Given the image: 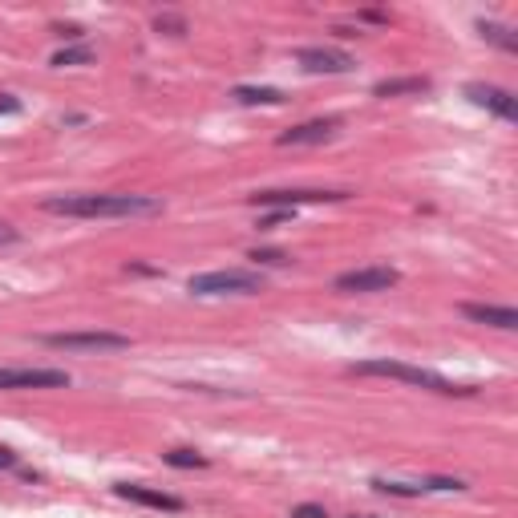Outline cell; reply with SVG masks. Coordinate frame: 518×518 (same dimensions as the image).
Listing matches in <instances>:
<instances>
[{"label": "cell", "mask_w": 518, "mask_h": 518, "mask_svg": "<svg viewBox=\"0 0 518 518\" xmlns=\"http://www.w3.org/2000/svg\"><path fill=\"white\" fill-rule=\"evenodd\" d=\"M247 259H255V264H264V267H284L291 255H288V252H276V247H255Z\"/></svg>", "instance_id": "cell-20"}, {"label": "cell", "mask_w": 518, "mask_h": 518, "mask_svg": "<svg viewBox=\"0 0 518 518\" xmlns=\"http://www.w3.org/2000/svg\"><path fill=\"white\" fill-rule=\"evenodd\" d=\"M478 33H482L486 41H490V45L506 49V53H514V49H518V37H514V33H510L506 25H494V21H478Z\"/></svg>", "instance_id": "cell-15"}, {"label": "cell", "mask_w": 518, "mask_h": 518, "mask_svg": "<svg viewBox=\"0 0 518 518\" xmlns=\"http://www.w3.org/2000/svg\"><path fill=\"white\" fill-rule=\"evenodd\" d=\"M154 29L166 33V37H182V33H187V21H182L178 13H158L154 16Z\"/></svg>", "instance_id": "cell-19"}, {"label": "cell", "mask_w": 518, "mask_h": 518, "mask_svg": "<svg viewBox=\"0 0 518 518\" xmlns=\"http://www.w3.org/2000/svg\"><path fill=\"white\" fill-rule=\"evenodd\" d=\"M231 98L243 101V105H284V89L276 86H235L231 89Z\"/></svg>", "instance_id": "cell-14"}, {"label": "cell", "mask_w": 518, "mask_h": 518, "mask_svg": "<svg viewBox=\"0 0 518 518\" xmlns=\"http://www.w3.org/2000/svg\"><path fill=\"white\" fill-rule=\"evenodd\" d=\"M348 190H255L247 195L252 207H276V211H296L304 202H344Z\"/></svg>", "instance_id": "cell-5"}, {"label": "cell", "mask_w": 518, "mask_h": 518, "mask_svg": "<svg viewBox=\"0 0 518 518\" xmlns=\"http://www.w3.org/2000/svg\"><path fill=\"white\" fill-rule=\"evenodd\" d=\"M373 490L393 494V498H421L425 486H409V482H389V478H373Z\"/></svg>", "instance_id": "cell-17"}, {"label": "cell", "mask_w": 518, "mask_h": 518, "mask_svg": "<svg viewBox=\"0 0 518 518\" xmlns=\"http://www.w3.org/2000/svg\"><path fill=\"white\" fill-rule=\"evenodd\" d=\"M457 312L474 320V324H486V328H502V332L518 328V312L506 308V304H457Z\"/></svg>", "instance_id": "cell-11"}, {"label": "cell", "mask_w": 518, "mask_h": 518, "mask_svg": "<svg viewBox=\"0 0 518 518\" xmlns=\"http://www.w3.org/2000/svg\"><path fill=\"white\" fill-rule=\"evenodd\" d=\"M296 61L308 69V73H353V57L341 49H320V45H304L296 49Z\"/></svg>", "instance_id": "cell-9"}, {"label": "cell", "mask_w": 518, "mask_h": 518, "mask_svg": "<svg viewBox=\"0 0 518 518\" xmlns=\"http://www.w3.org/2000/svg\"><path fill=\"white\" fill-rule=\"evenodd\" d=\"M65 368H0V389H65Z\"/></svg>", "instance_id": "cell-7"}, {"label": "cell", "mask_w": 518, "mask_h": 518, "mask_svg": "<svg viewBox=\"0 0 518 518\" xmlns=\"http://www.w3.org/2000/svg\"><path fill=\"white\" fill-rule=\"evenodd\" d=\"M118 498H130V502H138V506H150V510H170V514H178L182 510V498H175V494H166V490H150V486H134V482H118L114 486Z\"/></svg>", "instance_id": "cell-12"}, {"label": "cell", "mask_w": 518, "mask_h": 518, "mask_svg": "<svg viewBox=\"0 0 518 518\" xmlns=\"http://www.w3.org/2000/svg\"><path fill=\"white\" fill-rule=\"evenodd\" d=\"M13 239H16V231L9 223H0V243H13Z\"/></svg>", "instance_id": "cell-28"}, {"label": "cell", "mask_w": 518, "mask_h": 518, "mask_svg": "<svg viewBox=\"0 0 518 518\" xmlns=\"http://www.w3.org/2000/svg\"><path fill=\"white\" fill-rule=\"evenodd\" d=\"M0 470H16V454L9 445H0Z\"/></svg>", "instance_id": "cell-25"}, {"label": "cell", "mask_w": 518, "mask_h": 518, "mask_svg": "<svg viewBox=\"0 0 518 518\" xmlns=\"http://www.w3.org/2000/svg\"><path fill=\"white\" fill-rule=\"evenodd\" d=\"M466 98L474 101V105H482V110L498 114L502 122H514V118H518V98L510 93V89L486 86V81H470V86H466Z\"/></svg>", "instance_id": "cell-8"}, {"label": "cell", "mask_w": 518, "mask_h": 518, "mask_svg": "<svg viewBox=\"0 0 518 518\" xmlns=\"http://www.w3.org/2000/svg\"><path fill=\"white\" fill-rule=\"evenodd\" d=\"M53 33H57V37H65V41L81 37V29H77V25H57V29H53Z\"/></svg>", "instance_id": "cell-27"}, {"label": "cell", "mask_w": 518, "mask_h": 518, "mask_svg": "<svg viewBox=\"0 0 518 518\" xmlns=\"http://www.w3.org/2000/svg\"><path fill=\"white\" fill-rule=\"evenodd\" d=\"M401 284V271L397 267H353V271H341V276L332 279V288L336 291H389Z\"/></svg>", "instance_id": "cell-6"}, {"label": "cell", "mask_w": 518, "mask_h": 518, "mask_svg": "<svg viewBox=\"0 0 518 518\" xmlns=\"http://www.w3.org/2000/svg\"><path fill=\"white\" fill-rule=\"evenodd\" d=\"M425 490H466V482H457V478H430V482H425Z\"/></svg>", "instance_id": "cell-23"}, {"label": "cell", "mask_w": 518, "mask_h": 518, "mask_svg": "<svg viewBox=\"0 0 518 518\" xmlns=\"http://www.w3.org/2000/svg\"><path fill=\"white\" fill-rule=\"evenodd\" d=\"M41 211L65 219H150L162 215V199L154 195H53Z\"/></svg>", "instance_id": "cell-1"}, {"label": "cell", "mask_w": 518, "mask_h": 518, "mask_svg": "<svg viewBox=\"0 0 518 518\" xmlns=\"http://www.w3.org/2000/svg\"><path fill=\"white\" fill-rule=\"evenodd\" d=\"M296 215V211H271V215H264L259 219V223H255V227L259 231H271V227H284V223H288V219Z\"/></svg>", "instance_id": "cell-21"}, {"label": "cell", "mask_w": 518, "mask_h": 518, "mask_svg": "<svg viewBox=\"0 0 518 518\" xmlns=\"http://www.w3.org/2000/svg\"><path fill=\"white\" fill-rule=\"evenodd\" d=\"M41 341L49 344V348H65V353H122L130 348V336L122 332H49V336H41Z\"/></svg>", "instance_id": "cell-4"}, {"label": "cell", "mask_w": 518, "mask_h": 518, "mask_svg": "<svg viewBox=\"0 0 518 518\" xmlns=\"http://www.w3.org/2000/svg\"><path fill=\"white\" fill-rule=\"evenodd\" d=\"M341 126V118H316V122H304V126H291L288 134H279V146H320V142L336 138Z\"/></svg>", "instance_id": "cell-10"}, {"label": "cell", "mask_w": 518, "mask_h": 518, "mask_svg": "<svg viewBox=\"0 0 518 518\" xmlns=\"http://www.w3.org/2000/svg\"><path fill=\"white\" fill-rule=\"evenodd\" d=\"M126 271H134V276H162L158 267H146V264H126Z\"/></svg>", "instance_id": "cell-26"}, {"label": "cell", "mask_w": 518, "mask_h": 518, "mask_svg": "<svg viewBox=\"0 0 518 518\" xmlns=\"http://www.w3.org/2000/svg\"><path fill=\"white\" fill-rule=\"evenodd\" d=\"M291 518H328V510L316 502H300V506H291Z\"/></svg>", "instance_id": "cell-22"}, {"label": "cell", "mask_w": 518, "mask_h": 518, "mask_svg": "<svg viewBox=\"0 0 518 518\" xmlns=\"http://www.w3.org/2000/svg\"><path fill=\"white\" fill-rule=\"evenodd\" d=\"M430 77H385L373 86V98H405V93H430Z\"/></svg>", "instance_id": "cell-13"}, {"label": "cell", "mask_w": 518, "mask_h": 518, "mask_svg": "<svg viewBox=\"0 0 518 518\" xmlns=\"http://www.w3.org/2000/svg\"><path fill=\"white\" fill-rule=\"evenodd\" d=\"M166 466H175V470H202V466H211L202 454H195V450H166L162 454Z\"/></svg>", "instance_id": "cell-16"}, {"label": "cell", "mask_w": 518, "mask_h": 518, "mask_svg": "<svg viewBox=\"0 0 518 518\" xmlns=\"http://www.w3.org/2000/svg\"><path fill=\"white\" fill-rule=\"evenodd\" d=\"M187 291L195 296H255L264 291V271H247V267H219V271H202L187 279Z\"/></svg>", "instance_id": "cell-3"}, {"label": "cell", "mask_w": 518, "mask_h": 518, "mask_svg": "<svg viewBox=\"0 0 518 518\" xmlns=\"http://www.w3.org/2000/svg\"><path fill=\"white\" fill-rule=\"evenodd\" d=\"M348 373H356V377H389V380H401V385H418V389L442 393V397H470V393H474V385H454V380H445L442 373H433V368L405 365V361H385V356L356 361Z\"/></svg>", "instance_id": "cell-2"}, {"label": "cell", "mask_w": 518, "mask_h": 518, "mask_svg": "<svg viewBox=\"0 0 518 518\" xmlns=\"http://www.w3.org/2000/svg\"><path fill=\"white\" fill-rule=\"evenodd\" d=\"M49 65H57V69H65V65H93V49H61V53H53V61Z\"/></svg>", "instance_id": "cell-18"}, {"label": "cell", "mask_w": 518, "mask_h": 518, "mask_svg": "<svg viewBox=\"0 0 518 518\" xmlns=\"http://www.w3.org/2000/svg\"><path fill=\"white\" fill-rule=\"evenodd\" d=\"M25 105H21V98H13V93H0V114H21Z\"/></svg>", "instance_id": "cell-24"}]
</instances>
